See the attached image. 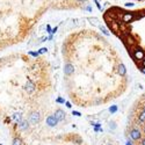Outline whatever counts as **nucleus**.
Instances as JSON below:
<instances>
[{
    "label": "nucleus",
    "instance_id": "3",
    "mask_svg": "<svg viewBox=\"0 0 145 145\" xmlns=\"http://www.w3.org/2000/svg\"><path fill=\"white\" fill-rule=\"evenodd\" d=\"M88 0H0V52L26 42L49 11L74 12Z\"/></svg>",
    "mask_w": 145,
    "mask_h": 145
},
{
    "label": "nucleus",
    "instance_id": "9",
    "mask_svg": "<svg viewBox=\"0 0 145 145\" xmlns=\"http://www.w3.org/2000/svg\"><path fill=\"white\" fill-rule=\"evenodd\" d=\"M143 110H145V106H144V108H143Z\"/></svg>",
    "mask_w": 145,
    "mask_h": 145
},
{
    "label": "nucleus",
    "instance_id": "7",
    "mask_svg": "<svg viewBox=\"0 0 145 145\" xmlns=\"http://www.w3.org/2000/svg\"><path fill=\"white\" fill-rule=\"evenodd\" d=\"M142 66H143V67H145V58L142 61Z\"/></svg>",
    "mask_w": 145,
    "mask_h": 145
},
{
    "label": "nucleus",
    "instance_id": "8",
    "mask_svg": "<svg viewBox=\"0 0 145 145\" xmlns=\"http://www.w3.org/2000/svg\"><path fill=\"white\" fill-rule=\"evenodd\" d=\"M142 145H145V139H143V140H142Z\"/></svg>",
    "mask_w": 145,
    "mask_h": 145
},
{
    "label": "nucleus",
    "instance_id": "10",
    "mask_svg": "<svg viewBox=\"0 0 145 145\" xmlns=\"http://www.w3.org/2000/svg\"><path fill=\"white\" fill-rule=\"evenodd\" d=\"M144 131H145V130H144Z\"/></svg>",
    "mask_w": 145,
    "mask_h": 145
},
{
    "label": "nucleus",
    "instance_id": "4",
    "mask_svg": "<svg viewBox=\"0 0 145 145\" xmlns=\"http://www.w3.org/2000/svg\"><path fill=\"white\" fill-rule=\"evenodd\" d=\"M12 145H88L74 130H55L36 124L9 132Z\"/></svg>",
    "mask_w": 145,
    "mask_h": 145
},
{
    "label": "nucleus",
    "instance_id": "6",
    "mask_svg": "<svg viewBox=\"0 0 145 145\" xmlns=\"http://www.w3.org/2000/svg\"><path fill=\"white\" fill-rule=\"evenodd\" d=\"M139 70H140V72H142V73H144V74H145V67H140V69H139Z\"/></svg>",
    "mask_w": 145,
    "mask_h": 145
},
{
    "label": "nucleus",
    "instance_id": "1",
    "mask_svg": "<svg viewBox=\"0 0 145 145\" xmlns=\"http://www.w3.org/2000/svg\"><path fill=\"white\" fill-rule=\"evenodd\" d=\"M62 86L72 106L81 109L102 106L120 95L125 78L105 37L89 28H78L65 35L61 44Z\"/></svg>",
    "mask_w": 145,
    "mask_h": 145
},
{
    "label": "nucleus",
    "instance_id": "2",
    "mask_svg": "<svg viewBox=\"0 0 145 145\" xmlns=\"http://www.w3.org/2000/svg\"><path fill=\"white\" fill-rule=\"evenodd\" d=\"M55 92L46 56L12 51L0 57V122L9 132L42 122Z\"/></svg>",
    "mask_w": 145,
    "mask_h": 145
},
{
    "label": "nucleus",
    "instance_id": "5",
    "mask_svg": "<svg viewBox=\"0 0 145 145\" xmlns=\"http://www.w3.org/2000/svg\"><path fill=\"white\" fill-rule=\"evenodd\" d=\"M138 121L140 122V123H144V122H145V110H143L142 113H139V115H138Z\"/></svg>",
    "mask_w": 145,
    "mask_h": 145
}]
</instances>
